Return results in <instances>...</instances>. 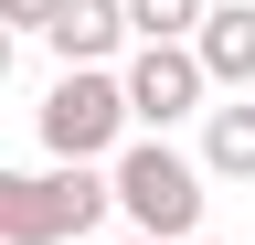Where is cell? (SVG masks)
<instances>
[{"instance_id": "6da1fadb", "label": "cell", "mask_w": 255, "mask_h": 245, "mask_svg": "<svg viewBox=\"0 0 255 245\" xmlns=\"http://www.w3.org/2000/svg\"><path fill=\"white\" fill-rule=\"evenodd\" d=\"M107 213H128L138 245H191L202 235V171H191L170 139L107 149Z\"/></svg>"}, {"instance_id": "8992f818", "label": "cell", "mask_w": 255, "mask_h": 245, "mask_svg": "<svg viewBox=\"0 0 255 245\" xmlns=\"http://www.w3.org/2000/svg\"><path fill=\"white\" fill-rule=\"evenodd\" d=\"M43 43L64 53V75H75V64H107V53L128 43V21H117V0H53V11H43Z\"/></svg>"}, {"instance_id": "30bf717a", "label": "cell", "mask_w": 255, "mask_h": 245, "mask_svg": "<svg viewBox=\"0 0 255 245\" xmlns=\"http://www.w3.org/2000/svg\"><path fill=\"white\" fill-rule=\"evenodd\" d=\"M0 85H11V32H0Z\"/></svg>"}, {"instance_id": "7a4b0ae2", "label": "cell", "mask_w": 255, "mask_h": 245, "mask_svg": "<svg viewBox=\"0 0 255 245\" xmlns=\"http://www.w3.org/2000/svg\"><path fill=\"white\" fill-rule=\"evenodd\" d=\"M107 224V171H0V245H75Z\"/></svg>"}, {"instance_id": "52a82bcc", "label": "cell", "mask_w": 255, "mask_h": 245, "mask_svg": "<svg viewBox=\"0 0 255 245\" xmlns=\"http://www.w3.org/2000/svg\"><path fill=\"white\" fill-rule=\"evenodd\" d=\"M202 181H255V96H223L202 107V160H191Z\"/></svg>"}, {"instance_id": "3957f363", "label": "cell", "mask_w": 255, "mask_h": 245, "mask_svg": "<svg viewBox=\"0 0 255 245\" xmlns=\"http://www.w3.org/2000/svg\"><path fill=\"white\" fill-rule=\"evenodd\" d=\"M117 139H128L117 75H107V64H75V75H64L53 96H43V149H53V160H75V171H96Z\"/></svg>"}, {"instance_id": "8fae6325", "label": "cell", "mask_w": 255, "mask_h": 245, "mask_svg": "<svg viewBox=\"0 0 255 245\" xmlns=\"http://www.w3.org/2000/svg\"><path fill=\"white\" fill-rule=\"evenodd\" d=\"M128 245H138V235H128Z\"/></svg>"}, {"instance_id": "ba28073f", "label": "cell", "mask_w": 255, "mask_h": 245, "mask_svg": "<svg viewBox=\"0 0 255 245\" xmlns=\"http://www.w3.org/2000/svg\"><path fill=\"white\" fill-rule=\"evenodd\" d=\"M128 43H191V21H202V0H117Z\"/></svg>"}, {"instance_id": "9c48e42d", "label": "cell", "mask_w": 255, "mask_h": 245, "mask_svg": "<svg viewBox=\"0 0 255 245\" xmlns=\"http://www.w3.org/2000/svg\"><path fill=\"white\" fill-rule=\"evenodd\" d=\"M43 11H53V0H0V32H11V43H21V32H43Z\"/></svg>"}, {"instance_id": "7c38bea8", "label": "cell", "mask_w": 255, "mask_h": 245, "mask_svg": "<svg viewBox=\"0 0 255 245\" xmlns=\"http://www.w3.org/2000/svg\"><path fill=\"white\" fill-rule=\"evenodd\" d=\"M191 245H202V235H191Z\"/></svg>"}, {"instance_id": "5b68a950", "label": "cell", "mask_w": 255, "mask_h": 245, "mask_svg": "<svg viewBox=\"0 0 255 245\" xmlns=\"http://www.w3.org/2000/svg\"><path fill=\"white\" fill-rule=\"evenodd\" d=\"M191 64H202L213 96H245L255 85V0H202V21H191Z\"/></svg>"}, {"instance_id": "277c9868", "label": "cell", "mask_w": 255, "mask_h": 245, "mask_svg": "<svg viewBox=\"0 0 255 245\" xmlns=\"http://www.w3.org/2000/svg\"><path fill=\"white\" fill-rule=\"evenodd\" d=\"M202 96L213 85H202V64H191L181 43H138L117 64V107L138 117V128H181V117H202Z\"/></svg>"}]
</instances>
